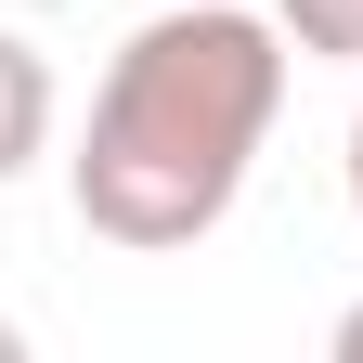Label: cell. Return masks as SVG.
<instances>
[{"label":"cell","instance_id":"6","mask_svg":"<svg viewBox=\"0 0 363 363\" xmlns=\"http://www.w3.org/2000/svg\"><path fill=\"white\" fill-rule=\"evenodd\" d=\"M0 363H26V325H13V311H0Z\"/></svg>","mask_w":363,"mask_h":363},{"label":"cell","instance_id":"5","mask_svg":"<svg viewBox=\"0 0 363 363\" xmlns=\"http://www.w3.org/2000/svg\"><path fill=\"white\" fill-rule=\"evenodd\" d=\"M350 220H363V117H350Z\"/></svg>","mask_w":363,"mask_h":363},{"label":"cell","instance_id":"4","mask_svg":"<svg viewBox=\"0 0 363 363\" xmlns=\"http://www.w3.org/2000/svg\"><path fill=\"white\" fill-rule=\"evenodd\" d=\"M337 363H363V298H350V311H337Z\"/></svg>","mask_w":363,"mask_h":363},{"label":"cell","instance_id":"2","mask_svg":"<svg viewBox=\"0 0 363 363\" xmlns=\"http://www.w3.org/2000/svg\"><path fill=\"white\" fill-rule=\"evenodd\" d=\"M52 117H65L52 52H39L26 26H0V182H26L39 156H52Z\"/></svg>","mask_w":363,"mask_h":363},{"label":"cell","instance_id":"3","mask_svg":"<svg viewBox=\"0 0 363 363\" xmlns=\"http://www.w3.org/2000/svg\"><path fill=\"white\" fill-rule=\"evenodd\" d=\"M272 26L298 39V65H363V0H272Z\"/></svg>","mask_w":363,"mask_h":363},{"label":"cell","instance_id":"1","mask_svg":"<svg viewBox=\"0 0 363 363\" xmlns=\"http://www.w3.org/2000/svg\"><path fill=\"white\" fill-rule=\"evenodd\" d=\"M286 65L298 39L247 13V0H169L104 52V91L78 117V156H65V195L104 247L130 259H169V247H208L234 220L247 169L286 117Z\"/></svg>","mask_w":363,"mask_h":363}]
</instances>
